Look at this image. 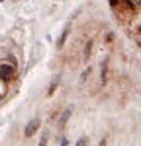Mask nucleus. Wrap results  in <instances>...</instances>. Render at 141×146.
<instances>
[{"label": "nucleus", "instance_id": "0eeeda50", "mask_svg": "<svg viewBox=\"0 0 141 146\" xmlns=\"http://www.w3.org/2000/svg\"><path fill=\"white\" fill-rule=\"evenodd\" d=\"M57 84H59V78H55V80H53V84H51V88H49V96L53 94V90H55V86H57Z\"/></svg>", "mask_w": 141, "mask_h": 146}, {"label": "nucleus", "instance_id": "20e7f679", "mask_svg": "<svg viewBox=\"0 0 141 146\" xmlns=\"http://www.w3.org/2000/svg\"><path fill=\"white\" fill-rule=\"evenodd\" d=\"M47 138H49V133H43V135H41V142H39V146H47Z\"/></svg>", "mask_w": 141, "mask_h": 146}, {"label": "nucleus", "instance_id": "423d86ee", "mask_svg": "<svg viewBox=\"0 0 141 146\" xmlns=\"http://www.w3.org/2000/svg\"><path fill=\"white\" fill-rule=\"evenodd\" d=\"M129 2L133 4V8H135V10H139V8H141V0H129Z\"/></svg>", "mask_w": 141, "mask_h": 146}, {"label": "nucleus", "instance_id": "f257e3e1", "mask_svg": "<svg viewBox=\"0 0 141 146\" xmlns=\"http://www.w3.org/2000/svg\"><path fill=\"white\" fill-rule=\"evenodd\" d=\"M12 78H14V64L2 62L0 64V80L2 82H10Z\"/></svg>", "mask_w": 141, "mask_h": 146}, {"label": "nucleus", "instance_id": "f03ea898", "mask_svg": "<svg viewBox=\"0 0 141 146\" xmlns=\"http://www.w3.org/2000/svg\"><path fill=\"white\" fill-rule=\"evenodd\" d=\"M37 129H39V119H32L30 123L26 125V129H23V136H26V138L34 136L35 133H37Z\"/></svg>", "mask_w": 141, "mask_h": 146}, {"label": "nucleus", "instance_id": "7ed1b4c3", "mask_svg": "<svg viewBox=\"0 0 141 146\" xmlns=\"http://www.w3.org/2000/svg\"><path fill=\"white\" fill-rule=\"evenodd\" d=\"M70 113H73V109H67V111L63 113V117L59 119V129H63V127L67 125V121H69V117H70Z\"/></svg>", "mask_w": 141, "mask_h": 146}, {"label": "nucleus", "instance_id": "1a4fd4ad", "mask_svg": "<svg viewBox=\"0 0 141 146\" xmlns=\"http://www.w3.org/2000/svg\"><path fill=\"white\" fill-rule=\"evenodd\" d=\"M88 74H90V68H88V70H84V72H82V76H81V80H82V82H84V80L88 78Z\"/></svg>", "mask_w": 141, "mask_h": 146}, {"label": "nucleus", "instance_id": "6e6552de", "mask_svg": "<svg viewBox=\"0 0 141 146\" xmlns=\"http://www.w3.org/2000/svg\"><path fill=\"white\" fill-rule=\"evenodd\" d=\"M86 144H88V138H84V136H82L81 140L77 142V146H86Z\"/></svg>", "mask_w": 141, "mask_h": 146}, {"label": "nucleus", "instance_id": "9d476101", "mask_svg": "<svg viewBox=\"0 0 141 146\" xmlns=\"http://www.w3.org/2000/svg\"><path fill=\"white\" fill-rule=\"evenodd\" d=\"M67 142H69V140H63V142H61V146H67Z\"/></svg>", "mask_w": 141, "mask_h": 146}, {"label": "nucleus", "instance_id": "39448f33", "mask_svg": "<svg viewBox=\"0 0 141 146\" xmlns=\"http://www.w3.org/2000/svg\"><path fill=\"white\" fill-rule=\"evenodd\" d=\"M67 33H69V29H65V33L61 35V39H59V47H63V43H65V39H67Z\"/></svg>", "mask_w": 141, "mask_h": 146}]
</instances>
